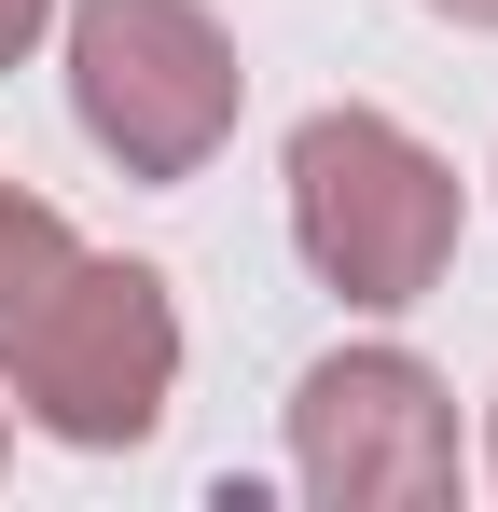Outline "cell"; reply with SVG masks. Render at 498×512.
<instances>
[{"instance_id": "cell-2", "label": "cell", "mask_w": 498, "mask_h": 512, "mask_svg": "<svg viewBox=\"0 0 498 512\" xmlns=\"http://www.w3.org/2000/svg\"><path fill=\"white\" fill-rule=\"evenodd\" d=\"M277 194H291V250H305V277L346 291V305H374V319L429 305V291H443V263H457V236H471L457 167L415 139L402 111H360V97L291 125Z\"/></svg>"}, {"instance_id": "cell-5", "label": "cell", "mask_w": 498, "mask_h": 512, "mask_svg": "<svg viewBox=\"0 0 498 512\" xmlns=\"http://www.w3.org/2000/svg\"><path fill=\"white\" fill-rule=\"evenodd\" d=\"M56 14H70V0H0V70H28V56L56 42Z\"/></svg>"}, {"instance_id": "cell-7", "label": "cell", "mask_w": 498, "mask_h": 512, "mask_svg": "<svg viewBox=\"0 0 498 512\" xmlns=\"http://www.w3.org/2000/svg\"><path fill=\"white\" fill-rule=\"evenodd\" d=\"M485 485H498V402H485Z\"/></svg>"}, {"instance_id": "cell-1", "label": "cell", "mask_w": 498, "mask_h": 512, "mask_svg": "<svg viewBox=\"0 0 498 512\" xmlns=\"http://www.w3.org/2000/svg\"><path fill=\"white\" fill-rule=\"evenodd\" d=\"M0 388L70 457H125L180 402V305H166V277L83 250L28 180H0Z\"/></svg>"}, {"instance_id": "cell-3", "label": "cell", "mask_w": 498, "mask_h": 512, "mask_svg": "<svg viewBox=\"0 0 498 512\" xmlns=\"http://www.w3.org/2000/svg\"><path fill=\"white\" fill-rule=\"evenodd\" d=\"M249 111L236 28L208 0H70V125L125 180H194Z\"/></svg>"}, {"instance_id": "cell-8", "label": "cell", "mask_w": 498, "mask_h": 512, "mask_svg": "<svg viewBox=\"0 0 498 512\" xmlns=\"http://www.w3.org/2000/svg\"><path fill=\"white\" fill-rule=\"evenodd\" d=\"M0 457H14V429H0Z\"/></svg>"}, {"instance_id": "cell-6", "label": "cell", "mask_w": 498, "mask_h": 512, "mask_svg": "<svg viewBox=\"0 0 498 512\" xmlns=\"http://www.w3.org/2000/svg\"><path fill=\"white\" fill-rule=\"evenodd\" d=\"M429 14H443V28H498V0H429Z\"/></svg>"}, {"instance_id": "cell-4", "label": "cell", "mask_w": 498, "mask_h": 512, "mask_svg": "<svg viewBox=\"0 0 498 512\" xmlns=\"http://www.w3.org/2000/svg\"><path fill=\"white\" fill-rule=\"evenodd\" d=\"M291 485L319 512H429L457 499V402L415 346H332L291 388Z\"/></svg>"}]
</instances>
